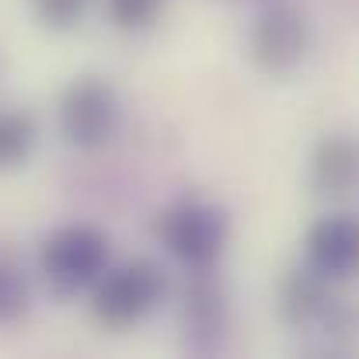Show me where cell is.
I'll list each match as a JSON object with an SVG mask.
<instances>
[{
    "mask_svg": "<svg viewBox=\"0 0 359 359\" xmlns=\"http://www.w3.org/2000/svg\"><path fill=\"white\" fill-rule=\"evenodd\" d=\"M39 265H42L49 293L56 300H67L81 293L84 286L98 283V276L109 265V238L88 224L60 227L56 234L46 238Z\"/></svg>",
    "mask_w": 359,
    "mask_h": 359,
    "instance_id": "1",
    "label": "cell"
},
{
    "mask_svg": "<svg viewBox=\"0 0 359 359\" xmlns=\"http://www.w3.org/2000/svg\"><path fill=\"white\" fill-rule=\"evenodd\" d=\"M84 4L88 0H35V14L42 25L63 32V28H74L84 14Z\"/></svg>",
    "mask_w": 359,
    "mask_h": 359,
    "instance_id": "13",
    "label": "cell"
},
{
    "mask_svg": "<svg viewBox=\"0 0 359 359\" xmlns=\"http://www.w3.org/2000/svg\"><path fill=\"white\" fill-rule=\"evenodd\" d=\"M311 178L325 196H346L356 185V143L349 136H325L311 157Z\"/></svg>",
    "mask_w": 359,
    "mask_h": 359,
    "instance_id": "9",
    "label": "cell"
},
{
    "mask_svg": "<svg viewBox=\"0 0 359 359\" xmlns=\"http://www.w3.org/2000/svg\"><path fill=\"white\" fill-rule=\"evenodd\" d=\"M32 307V290L21 269L7 258H0V325H14L28 314Z\"/></svg>",
    "mask_w": 359,
    "mask_h": 359,
    "instance_id": "11",
    "label": "cell"
},
{
    "mask_svg": "<svg viewBox=\"0 0 359 359\" xmlns=\"http://www.w3.org/2000/svg\"><path fill=\"white\" fill-rule=\"evenodd\" d=\"M359 251V231L356 220L339 213L325 217L311 227L307 234V265H314L325 279H346L356 269Z\"/></svg>",
    "mask_w": 359,
    "mask_h": 359,
    "instance_id": "7",
    "label": "cell"
},
{
    "mask_svg": "<svg viewBox=\"0 0 359 359\" xmlns=\"http://www.w3.org/2000/svg\"><path fill=\"white\" fill-rule=\"evenodd\" d=\"M164 0H109V18L126 32H143L161 18Z\"/></svg>",
    "mask_w": 359,
    "mask_h": 359,
    "instance_id": "12",
    "label": "cell"
},
{
    "mask_svg": "<svg viewBox=\"0 0 359 359\" xmlns=\"http://www.w3.org/2000/svg\"><path fill=\"white\" fill-rule=\"evenodd\" d=\"M164 290H168L164 269L150 258H136L122 269H112L109 276L105 272L98 276L91 307L105 328L122 332V328H133L136 321H143L164 300Z\"/></svg>",
    "mask_w": 359,
    "mask_h": 359,
    "instance_id": "2",
    "label": "cell"
},
{
    "mask_svg": "<svg viewBox=\"0 0 359 359\" xmlns=\"http://www.w3.org/2000/svg\"><path fill=\"white\" fill-rule=\"evenodd\" d=\"M311 46V32H307V18L290 7V4H272L258 14L251 39H248V53L251 63L272 77L290 74L293 67H300V60L307 56Z\"/></svg>",
    "mask_w": 359,
    "mask_h": 359,
    "instance_id": "5",
    "label": "cell"
},
{
    "mask_svg": "<svg viewBox=\"0 0 359 359\" xmlns=\"http://www.w3.org/2000/svg\"><path fill=\"white\" fill-rule=\"evenodd\" d=\"M119 126V98L109 81L84 74L67 84L60 102V129L81 150H98Z\"/></svg>",
    "mask_w": 359,
    "mask_h": 359,
    "instance_id": "4",
    "label": "cell"
},
{
    "mask_svg": "<svg viewBox=\"0 0 359 359\" xmlns=\"http://www.w3.org/2000/svg\"><path fill=\"white\" fill-rule=\"evenodd\" d=\"M328 283L314 265H300L293 269L283 286H279V311L283 318L293 325V328H304L311 321H321L328 311H332V293H328Z\"/></svg>",
    "mask_w": 359,
    "mask_h": 359,
    "instance_id": "8",
    "label": "cell"
},
{
    "mask_svg": "<svg viewBox=\"0 0 359 359\" xmlns=\"http://www.w3.org/2000/svg\"><path fill=\"white\" fill-rule=\"evenodd\" d=\"M213 269H192V286L185 290L182 304V328L185 346L196 353H217L227 335V300L224 290L210 279Z\"/></svg>",
    "mask_w": 359,
    "mask_h": 359,
    "instance_id": "6",
    "label": "cell"
},
{
    "mask_svg": "<svg viewBox=\"0 0 359 359\" xmlns=\"http://www.w3.org/2000/svg\"><path fill=\"white\" fill-rule=\"evenodd\" d=\"M35 147V122L25 112L0 109V171L21 168Z\"/></svg>",
    "mask_w": 359,
    "mask_h": 359,
    "instance_id": "10",
    "label": "cell"
},
{
    "mask_svg": "<svg viewBox=\"0 0 359 359\" xmlns=\"http://www.w3.org/2000/svg\"><path fill=\"white\" fill-rule=\"evenodd\" d=\"M157 238L185 269H213L227 248L231 220L210 203H178L157 217Z\"/></svg>",
    "mask_w": 359,
    "mask_h": 359,
    "instance_id": "3",
    "label": "cell"
}]
</instances>
